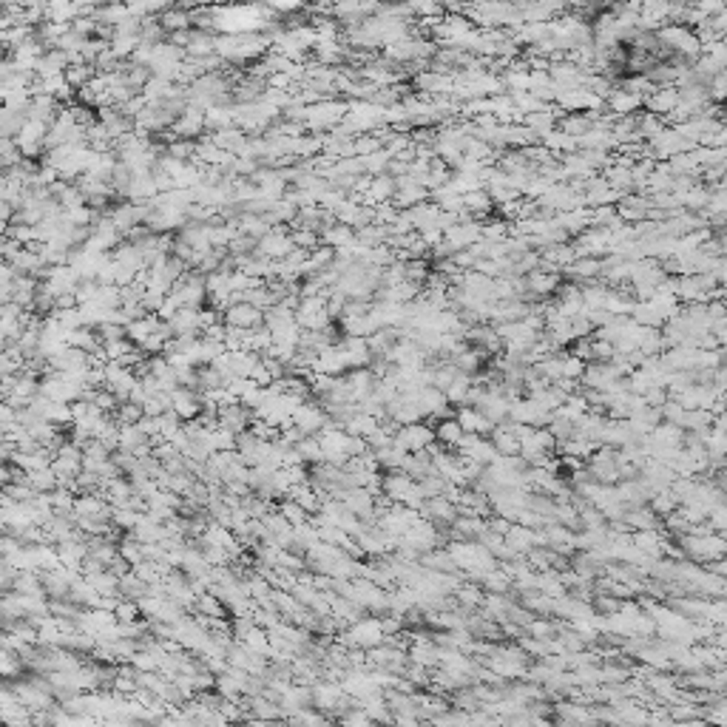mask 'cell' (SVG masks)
Returning a JSON list of instances; mask_svg holds the SVG:
<instances>
[{
    "mask_svg": "<svg viewBox=\"0 0 727 727\" xmlns=\"http://www.w3.org/2000/svg\"><path fill=\"white\" fill-rule=\"evenodd\" d=\"M435 418H424V421H415V424H404L395 429L392 435V444L404 452H421L427 449L432 441H435Z\"/></svg>",
    "mask_w": 727,
    "mask_h": 727,
    "instance_id": "3",
    "label": "cell"
},
{
    "mask_svg": "<svg viewBox=\"0 0 727 727\" xmlns=\"http://www.w3.org/2000/svg\"><path fill=\"white\" fill-rule=\"evenodd\" d=\"M475 407L483 412L486 418L491 421V427H494V424H500V421H506V418H508V407H511V401H508L506 395L494 392V389H486L483 398H481Z\"/></svg>",
    "mask_w": 727,
    "mask_h": 727,
    "instance_id": "13",
    "label": "cell"
},
{
    "mask_svg": "<svg viewBox=\"0 0 727 727\" xmlns=\"http://www.w3.org/2000/svg\"><path fill=\"white\" fill-rule=\"evenodd\" d=\"M551 409H545L543 404H537L534 398H528V395H523V398H517V401H511V407H508V421H514V424H528V427H545L548 421H551Z\"/></svg>",
    "mask_w": 727,
    "mask_h": 727,
    "instance_id": "5",
    "label": "cell"
},
{
    "mask_svg": "<svg viewBox=\"0 0 727 727\" xmlns=\"http://www.w3.org/2000/svg\"><path fill=\"white\" fill-rule=\"evenodd\" d=\"M503 540H506V545H508L517 557H523V554L534 545V528L520 525V523H511V525H508V531L503 534Z\"/></svg>",
    "mask_w": 727,
    "mask_h": 727,
    "instance_id": "16",
    "label": "cell"
},
{
    "mask_svg": "<svg viewBox=\"0 0 727 727\" xmlns=\"http://www.w3.org/2000/svg\"><path fill=\"white\" fill-rule=\"evenodd\" d=\"M295 449H298V455H301V461L307 464V466H313V464H321V444H318V438L315 435H304L298 444H295Z\"/></svg>",
    "mask_w": 727,
    "mask_h": 727,
    "instance_id": "25",
    "label": "cell"
},
{
    "mask_svg": "<svg viewBox=\"0 0 727 727\" xmlns=\"http://www.w3.org/2000/svg\"><path fill=\"white\" fill-rule=\"evenodd\" d=\"M114 617H117V622H134V619H140L142 614H140V605H137L134 600L120 597V602L114 605Z\"/></svg>",
    "mask_w": 727,
    "mask_h": 727,
    "instance_id": "29",
    "label": "cell"
},
{
    "mask_svg": "<svg viewBox=\"0 0 727 727\" xmlns=\"http://www.w3.org/2000/svg\"><path fill=\"white\" fill-rule=\"evenodd\" d=\"M341 429L350 432V435H358V438H370V435L378 429V418H372V415L364 412V409H355V412L341 424Z\"/></svg>",
    "mask_w": 727,
    "mask_h": 727,
    "instance_id": "18",
    "label": "cell"
},
{
    "mask_svg": "<svg viewBox=\"0 0 727 727\" xmlns=\"http://www.w3.org/2000/svg\"><path fill=\"white\" fill-rule=\"evenodd\" d=\"M293 424H295L304 435H315V432L327 424V412H324L321 401H315V398L301 401V404L295 407V412H293Z\"/></svg>",
    "mask_w": 727,
    "mask_h": 727,
    "instance_id": "8",
    "label": "cell"
},
{
    "mask_svg": "<svg viewBox=\"0 0 727 727\" xmlns=\"http://www.w3.org/2000/svg\"><path fill=\"white\" fill-rule=\"evenodd\" d=\"M0 631H3V614H0Z\"/></svg>",
    "mask_w": 727,
    "mask_h": 727,
    "instance_id": "38",
    "label": "cell"
},
{
    "mask_svg": "<svg viewBox=\"0 0 727 727\" xmlns=\"http://www.w3.org/2000/svg\"><path fill=\"white\" fill-rule=\"evenodd\" d=\"M145 444H151V441H148V435H145L137 424H131V427H120V441H117V449H120V452H131V455H137Z\"/></svg>",
    "mask_w": 727,
    "mask_h": 727,
    "instance_id": "19",
    "label": "cell"
},
{
    "mask_svg": "<svg viewBox=\"0 0 727 727\" xmlns=\"http://www.w3.org/2000/svg\"><path fill=\"white\" fill-rule=\"evenodd\" d=\"M14 276H17V273L11 270V264L0 258V287H3V284H11V278H14Z\"/></svg>",
    "mask_w": 727,
    "mask_h": 727,
    "instance_id": "35",
    "label": "cell"
},
{
    "mask_svg": "<svg viewBox=\"0 0 727 727\" xmlns=\"http://www.w3.org/2000/svg\"><path fill=\"white\" fill-rule=\"evenodd\" d=\"M469 384H472V375H466V372H458V375L452 378V384L444 389L446 401H449L452 407H461V404H464V398H466V389H469Z\"/></svg>",
    "mask_w": 727,
    "mask_h": 727,
    "instance_id": "24",
    "label": "cell"
},
{
    "mask_svg": "<svg viewBox=\"0 0 727 727\" xmlns=\"http://www.w3.org/2000/svg\"><path fill=\"white\" fill-rule=\"evenodd\" d=\"M114 418H117V424H120V427L140 424V418H142V407H140V404H131V401H122V404H117Z\"/></svg>",
    "mask_w": 727,
    "mask_h": 727,
    "instance_id": "28",
    "label": "cell"
},
{
    "mask_svg": "<svg viewBox=\"0 0 727 727\" xmlns=\"http://www.w3.org/2000/svg\"><path fill=\"white\" fill-rule=\"evenodd\" d=\"M708 525H711V531H716V534H725V528H727L725 503H716V506L708 511Z\"/></svg>",
    "mask_w": 727,
    "mask_h": 727,
    "instance_id": "32",
    "label": "cell"
},
{
    "mask_svg": "<svg viewBox=\"0 0 727 727\" xmlns=\"http://www.w3.org/2000/svg\"><path fill=\"white\" fill-rule=\"evenodd\" d=\"M418 514H421L424 520H432L441 531H449L452 520L458 517V506H455L452 500H446L444 494H438V497H427V500L421 503Z\"/></svg>",
    "mask_w": 727,
    "mask_h": 727,
    "instance_id": "6",
    "label": "cell"
},
{
    "mask_svg": "<svg viewBox=\"0 0 727 727\" xmlns=\"http://www.w3.org/2000/svg\"><path fill=\"white\" fill-rule=\"evenodd\" d=\"M639 105V94L637 91H614L611 94V108L614 114H631Z\"/></svg>",
    "mask_w": 727,
    "mask_h": 727,
    "instance_id": "27",
    "label": "cell"
},
{
    "mask_svg": "<svg viewBox=\"0 0 727 727\" xmlns=\"http://www.w3.org/2000/svg\"><path fill=\"white\" fill-rule=\"evenodd\" d=\"M483 585L481 582H475V580H464L458 588H455V605H461L464 611H478L481 608V602H483Z\"/></svg>",
    "mask_w": 727,
    "mask_h": 727,
    "instance_id": "15",
    "label": "cell"
},
{
    "mask_svg": "<svg viewBox=\"0 0 727 727\" xmlns=\"http://www.w3.org/2000/svg\"><path fill=\"white\" fill-rule=\"evenodd\" d=\"M582 370H585V361L571 355V352H563V378H571V381H580L582 378Z\"/></svg>",
    "mask_w": 727,
    "mask_h": 727,
    "instance_id": "31",
    "label": "cell"
},
{
    "mask_svg": "<svg viewBox=\"0 0 727 727\" xmlns=\"http://www.w3.org/2000/svg\"><path fill=\"white\" fill-rule=\"evenodd\" d=\"M676 506H679V500L674 497V491H671V488L654 491V494H651V500H648V508H651L657 517H665V514H671Z\"/></svg>",
    "mask_w": 727,
    "mask_h": 727,
    "instance_id": "23",
    "label": "cell"
},
{
    "mask_svg": "<svg viewBox=\"0 0 727 727\" xmlns=\"http://www.w3.org/2000/svg\"><path fill=\"white\" fill-rule=\"evenodd\" d=\"M338 347H341V352H344L347 370H361V367H370V361H372V352H370V344H367V338H361V335H344V341H341Z\"/></svg>",
    "mask_w": 727,
    "mask_h": 727,
    "instance_id": "10",
    "label": "cell"
},
{
    "mask_svg": "<svg viewBox=\"0 0 727 727\" xmlns=\"http://www.w3.org/2000/svg\"><path fill=\"white\" fill-rule=\"evenodd\" d=\"M642 398H645L648 407H662V404L668 401V389H665V387H648V389L642 392Z\"/></svg>",
    "mask_w": 727,
    "mask_h": 727,
    "instance_id": "33",
    "label": "cell"
},
{
    "mask_svg": "<svg viewBox=\"0 0 727 727\" xmlns=\"http://www.w3.org/2000/svg\"><path fill=\"white\" fill-rule=\"evenodd\" d=\"M0 401H6V384H3V378H0Z\"/></svg>",
    "mask_w": 727,
    "mask_h": 727,
    "instance_id": "37",
    "label": "cell"
},
{
    "mask_svg": "<svg viewBox=\"0 0 727 727\" xmlns=\"http://www.w3.org/2000/svg\"><path fill=\"white\" fill-rule=\"evenodd\" d=\"M622 523H625L631 531H642V528H659V525H662V517H657V514L648 508V503H645V506L625 508Z\"/></svg>",
    "mask_w": 727,
    "mask_h": 727,
    "instance_id": "14",
    "label": "cell"
},
{
    "mask_svg": "<svg viewBox=\"0 0 727 727\" xmlns=\"http://www.w3.org/2000/svg\"><path fill=\"white\" fill-rule=\"evenodd\" d=\"M145 594H148V582H142L134 571H128V574H122V577H120V597L140 602Z\"/></svg>",
    "mask_w": 727,
    "mask_h": 727,
    "instance_id": "21",
    "label": "cell"
},
{
    "mask_svg": "<svg viewBox=\"0 0 727 727\" xmlns=\"http://www.w3.org/2000/svg\"><path fill=\"white\" fill-rule=\"evenodd\" d=\"M9 298H11V284H3L0 287V304H6Z\"/></svg>",
    "mask_w": 727,
    "mask_h": 727,
    "instance_id": "36",
    "label": "cell"
},
{
    "mask_svg": "<svg viewBox=\"0 0 727 727\" xmlns=\"http://www.w3.org/2000/svg\"><path fill=\"white\" fill-rule=\"evenodd\" d=\"M676 545L682 548V554L699 565H708L713 560H722L727 551L725 534H716V531H705V534H679L674 537Z\"/></svg>",
    "mask_w": 727,
    "mask_h": 727,
    "instance_id": "1",
    "label": "cell"
},
{
    "mask_svg": "<svg viewBox=\"0 0 727 727\" xmlns=\"http://www.w3.org/2000/svg\"><path fill=\"white\" fill-rule=\"evenodd\" d=\"M418 486H421V491H424V497H438V494H444V488H446V481L432 469L429 475H424L421 481H418Z\"/></svg>",
    "mask_w": 727,
    "mask_h": 727,
    "instance_id": "30",
    "label": "cell"
},
{
    "mask_svg": "<svg viewBox=\"0 0 727 727\" xmlns=\"http://www.w3.org/2000/svg\"><path fill=\"white\" fill-rule=\"evenodd\" d=\"M171 409L182 418V421H194L202 415V398H199V389L194 387H177L171 392Z\"/></svg>",
    "mask_w": 727,
    "mask_h": 727,
    "instance_id": "9",
    "label": "cell"
},
{
    "mask_svg": "<svg viewBox=\"0 0 727 727\" xmlns=\"http://www.w3.org/2000/svg\"><path fill=\"white\" fill-rule=\"evenodd\" d=\"M381 494H387L392 503L409 506V508H421V503L427 500L421 486L415 478H409L404 469H392L381 475Z\"/></svg>",
    "mask_w": 727,
    "mask_h": 727,
    "instance_id": "2",
    "label": "cell"
},
{
    "mask_svg": "<svg viewBox=\"0 0 727 727\" xmlns=\"http://www.w3.org/2000/svg\"><path fill=\"white\" fill-rule=\"evenodd\" d=\"M455 421L461 424L464 432H475V435H488L491 432V421L486 418L478 407H469V404H461L455 409Z\"/></svg>",
    "mask_w": 727,
    "mask_h": 727,
    "instance_id": "11",
    "label": "cell"
},
{
    "mask_svg": "<svg viewBox=\"0 0 727 727\" xmlns=\"http://www.w3.org/2000/svg\"><path fill=\"white\" fill-rule=\"evenodd\" d=\"M216 418H219V424L222 427H228L231 432H244L247 427H250V421H253V409H247L242 407L239 401L236 404H228V407H219L216 409Z\"/></svg>",
    "mask_w": 727,
    "mask_h": 727,
    "instance_id": "12",
    "label": "cell"
},
{
    "mask_svg": "<svg viewBox=\"0 0 727 727\" xmlns=\"http://www.w3.org/2000/svg\"><path fill=\"white\" fill-rule=\"evenodd\" d=\"M26 483L34 491H51V488H57V475H54L51 466H46V469H37V472H26Z\"/></svg>",
    "mask_w": 727,
    "mask_h": 727,
    "instance_id": "26",
    "label": "cell"
},
{
    "mask_svg": "<svg viewBox=\"0 0 727 727\" xmlns=\"http://www.w3.org/2000/svg\"><path fill=\"white\" fill-rule=\"evenodd\" d=\"M461 438H464V429H461V424L455 421V415L452 418H441L438 424H435V441L444 446V449H458V444H461Z\"/></svg>",
    "mask_w": 727,
    "mask_h": 727,
    "instance_id": "17",
    "label": "cell"
},
{
    "mask_svg": "<svg viewBox=\"0 0 727 727\" xmlns=\"http://www.w3.org/2000/svg\"><path fill=\"white\" fill-rule=\"evenodd\" d=\"M11 216H14V208H11L6 199H0V231H3V228L11 222Z\"/></svg>",
    "mask_w": 727,
    "mask_h": 727,
    "instance_id": "34",
    "label": "cell"
},
{
    "mask_svg": "<svg viewBox=\"0 0 727 727\" xmlns=\"http://www.w3.org/2000/svg\"><path fill=\"white\" fill-rule=\"evenodd\" d=\"M117 551H120V557H122L131 568H134L140 560H145V557H142V543H140L131 531H125V537H122V540H117Z\"/></svg>",
    "mask_w": 727,
    "mask_h": 727,
    "instance_id": "22",
    "label": "cell"
},
{
    "mask_svg": "<svg viewBox=\"0 0 727 727\" xmlns=\"http://www.w3.org/2000/svg\"><path fill=\"white\" fill-rule=\"evenodd\" d=\"M344 639H347L350 648H364V651L381 645V642H384V631H381L378 617L364 614L358 622H352V625L344 628Z\"/></svg>",
    "mask_w": 727,
    "mask_h": 727,
    "instance_id": "4",
    "label": "cell"
},
{
    "mask_svg": "<svg viewBox=\"0 0 727 727\" xmlns=\"http://www.w3.org/2000/svg\"><path fill=\"white\" fill-rule=\"evenodd\" d=\"M222 321L239 330H256L264 324V313L258 307H253L250 301H234L222 310Z\"/></svg>",
    "mask_w": 727,
    "mask_h": 727,
    "instance_id": "7",
    "label": "cell"
},
{
    "mask_svg": "<svg viewBox=\"0 0 727 727\" xmlns=\"http://www.w3.org/2000/svg\"><path fill=\"white\" fill-rule=\"evenodd\" d=\"M276 511L295 528V525H304V523H310V514L293 500V497H278V503H276Z\"/></svg>",
    "mask_w": 727,
    "mask_h": 727,
    "instance_id": "20",
    "label": "cell"
}]
</instances>
